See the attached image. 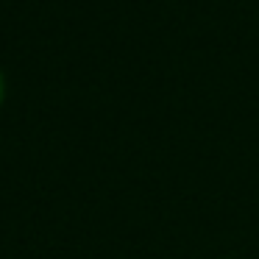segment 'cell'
<instances>
[{"label":"cell","mask_w":259,"mask_h":259,"mask_svg":"<svg viewBox=\"0 0 259 259\" xmlns=\"http://www.w3.org/2000/svg\"><path fill=\"white\" fill-rule=\"evenodd\" d=\"M3 90H6V84H3V73H0V101H3Z\"/></svg>","instance_id":"obj_1"}]
</instances>
